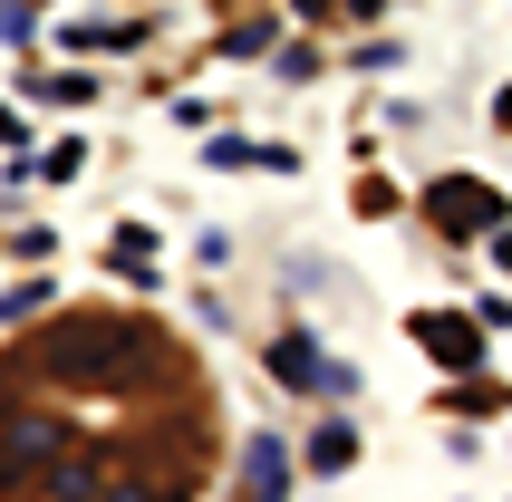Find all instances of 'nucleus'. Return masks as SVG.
Instances as JSON below:
<instances>
[{
  "mask_svg": "<svg viewBox=\"0 0 512 502\" xmlns=\"http://www.w3.org/2000/svg\"><path fill=\"white\" fill-rule=\"evenodd\" d=\"M435 213H445V232H484L503 203H493V184H435Z\"/></svg>",
  "mask_w": 512,
  "mask_h": 502,
  "instance_id": "nucleus-1",
  "label": "nucleus"
},
{
  "mask_svg": "<svg viewBox=\"0 0 512 502\" xmlns=\"http://www.w3.org/2000/svg\"><path fill=\"white\" fill-rule=\"evenodd\" d=\"M416 338H426L435 358H455V367H474V358H484V338L464 329V319H416Z\"/></svg>",
  "mask_w": 512,
  "mask_h": 502,
  "instance_id": "nucleus-2",
  "label": "nucleus"
},
{
  "mask_svg": "<svg viewBox=\"0 0 512 502\" xmlns=\"http://www.w3.org/2000/svg\"><path fill=\"white\" fill-rule=\"evenodd\" d=\"M348 454H358L348 425H319V435H310V464H319V474H348Z\"/></svg>",
  "mask_w": 512,
  "mask_h": 502,
  "instance_id": "nucleus-3",
  "label": "nucleus"
}]
</instances>
